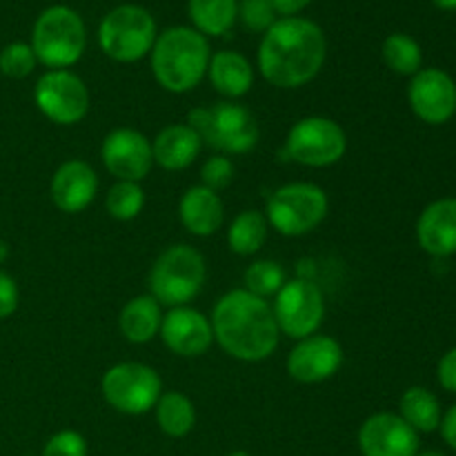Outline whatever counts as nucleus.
<instances>
[{
    "instance_id": "f257e3e1",
    "label": "nucleus",
    "mask_w": 456,
    "mask_h": 456,
    "mask_svg": "<svg viewBox=\"0 0 456 456\" xmlns=\"http://www.w3.org/2000/svg\"><path fill=\"white\" fill-rule=\"evenodd\" d=\"M328 43L316 22L292 16L276 20L258 45V69L263 78L281 89H298L323 69Z\"/></svg>"
},
{
    "instance_id": "f03ea898",
    "label": "nucleus",
    "mask_w": 456,
    "mask_h": 456,
    "mask_svg": "<svg viewBox=\"0 0 456 456\" xmlns=\"http://www.w3.org/2000/svg\"><path fill=\"white\" fill-rule=\"evenodd\" d=\"M212 330L218 346L232 359L258 363L274 354L281 330L272 305L248 289L223 294L212 312Z\"/></svg>"
},
{
    "instance_id": "7ed1b4c3",
    "label": "nucleus",
    "mask_w": 456,
    "mask_h": 456,
    "mask_svg": "<svg viewBox=\"0 0 456 456\" xmlns=\"http://www.w3.org/2000/svg\"><path fill=\"white\" fill-rule=\"evenodd\" d=\"M156 83L172 94L199 87L209 67V43L194 27H169L156 36L150 52Z\"/></svg>"
},
{
    "instance_id": "20e7f679",
    "label": "nucleus",
    "mask_w": 456,
    "mask_h": 456,
    "mask_svg": "<svg viewBox=\"0 0 456 456\" xmlns=\"http://www.w3.org/2000/svg\"><path fill=\"white\" fill-rule=\"evenodd\" d=\"M187 125L205 145L225 154H248L261 138L256 116L239 102L221 101L196 107L187 114Z\"/></svg>"
},
{
    "instance_id": "39448f33",
    "label": "nucleus",
    "mask_w": 456,
    "mask_h": 456,
    "mask_svg": "<svg viewBox=\"0 0 456 456\" xmlns=\"http://www.w3.org/2000/svg\"><path fill=\"white\" fill-rule=\"evenodd\" d=\"M87 29L78 12L65 4L47 7L34 22L31 49L36 61L49 69H69L83 58Z\"/></svg>"
},
{
    "instance_id": "423d86ee",
    "label": "nucleus",
    "mask_w": 456,
    "mask_h": 456,
    "mask_svg": "<svg viewBox=\"0 0 456 456\" xmlns=\"http://www.w3.org/2000/svg\"><path fill=\"white\" fill-rule=\"evenodd\" d=\"M208 265L199 249L172 245L154 261L150 270V292L160 305L181 307L203 289Z\"/></svg>"
},
{
    "instance_id": "0eeeda50",
    "label": "nucleus",
    "mask_w": 456,
    "mask_h": 456,
    "mask_svg": "<svg viewBox=\"0 0 456 456\" xmlns=\"http://www.w3.org/2000/svg\"><path fill=\"white\" fill-rule=\"evenodd\" d=\"M156 43V20L145 7L120 4L98 27L102 53L116 62H136L151 52Z\"/></svg>"
},
{
    "instance_id": "6e6552de",
    "label": "nucleus",
    "mask_w": 456,
    "mask_h": 456,
    "mask_svg": "<svg viewBox=\"0 0 456 456\" xmlns=\"http://www.w3.org/2000/svg\"><path fill=\"white\" fill-rule=\"evenodd\" d=\"M328 194L314 183H289L270 196L265 218L279 234L305 236L325 221Z\"/></svg>"
},
{
    "instance_id": "1a4fd4ad",
    "label": "nucleus",
    "mask_w": 456,
    "mask_h": 456,
    "mask_svg": "<svg viewBox=\"0 0 456 456\" xmlns=\"http://www.w3.org/2000/svg\"><path fill=\"white\" fill-rule=\"evenodd\" d=\"M163 381L159 372L145 363H116L102 377V396L120 414L138 417L159 403Z\"/></svg>"
},
{
    "instance_id": "9d476101",
    "label": "nucleus",
    "mask_w": 456,
    "mask_h": 456,
    "mask_svg": "<svg viewBox=\"0 0 456 456\" xmlns=\"http://www.w3.org/2000/svg\"><path fill=\"white\" fill-rule=\"evenodd\" d=\"M347 136L341 125L325 116H310L292 125L285 154L305 167H330L346 156Z\"/></svg>"
},
{
    "instance_id": "9b49d317",
    "label": "nucleus",
    "mask_w": 456,
    "mask_h": 456,
    "mask_svg": "<svg viewBox=\"0 0 456 456\" xmlns=\"http://www.w3.org/2000/svg\"><path fill=\"white\" fill-rule=\"evenodd\" d=\"M272 312H274L281 332L285 337L301 341V338L316 334V330L323 323V292L319 289V285L307 279L288 281L276 294Z\"/></svg>"
},
{
    "instance_id": "f8f14e48",
    "label": "nucleus",
    "mask_w": 456,
    "mask_h": 456,
    "mask_svg": "<svg viewBox=\"0 0 456 456\" xmlns=\"http://www.w3.org/2000/svg\"><path fill=\"white\" fill-rule=\"evenodd\" d=\"M36 107L56 125H76L87 116L89 92L80 76L69 69H49L34 87Z\"/></svg>"
},
{
    "instance_id": "ddd939ff",
    "label": "nucleus",
    "mask_w": 456,
    "mask_h": 456,
    "mask_svg": "<svg viewBox=\"0 0 456 456\" xmlns=\"http://www.w3.org/2000/svg\"><path fill=\"white\" fill-rule=\"evenodd\" d=\"M408 101L414 116L428 125H445L456 114V83L436 67L417 71L410 80Z\"/></svg>"
},
{
    "instance_id": "4468645a",
    "label": "nucleus",
    "mask_w": 456,
    "mask_h": 456,
    "mask_svg": "<svg viewBox=\"0 0 456 456\" xmlns=\"http://www.w3.org/2000/svg\"><path fill=\"white\" fill-rule=\"evenodd\" d=\"M101 156L107 172L118 181L141 183L154 165L150 138L129 127H120L107 134L101 147Z\"/></svg>"
},
{
    "instance_id": "2eb2a0df",
    "label": "nucleus",
    "mask_w": 456,
    "mask_h": 456,
    "mask_svg": "<svg viewBox=\"0 0 456 456\" xmlns=\"http://www.w3.org/2000/svg\"><path fill=\"white\" fill-rule=\"evenodd\" d=\"M419 445V432L399 414H372L359 430V448L363 456H417Z\"/></svg>"
},
{
    "instance_id": "dca6fc26",
    "label": "nucleus",
    "mask_w": 456,
    "mask_h": 456,
    "mask_svg": "<svg viewBox=\"0 0 456 456\" xmlns=\"http://www.w3.org/2000/svg\"><path fill=\"white\" fill-rule=\"evenodd\" d=\"M343 365V347L337 338L312 334L301 338L288 356V372L298 383H321L338 372Z\"/></svg>"
},
{
    "instance_id": "f3484780",
    "label": "nucleus",
    "mask_w": 456,
    "mask_h": 456,
    "mask_svg": "<svg viewBox=\"0 0 456 456\" xmlns=\"http://www.w3.org/2000/svg\"><path fill=\"white\" fill-rule=\"evenodd\" d=\"M160 337L167 350L174 354L194 359V356L205 354L214 341L212 321L203 312L194 310L190 305L172 307L163 316L160 323Z\"/></svg>"
},
{
    "instance_id": "a211bd4d",
    "label": "nucleus",
    "mask_w": 456,
    "mask_h": 456,
    "mask_svg": "<svg viewBox=\"0 0 456 456\" xmlns=\"http://www.w3.org/2000/svg\"><path fill=\"white\" fill-rule=\"evenodd\" d=\"M52 200L61 212L78 214L92 205L98 194V176L85 160H67L52 178Z\"/></svg>"
},
{
    "instance_id": "6ab92c4d",
    "label": "nucleus",
    "mask_w": 456,
    "mask_h": 456,
    "mask_svg": "<svg viewBox=\"0 0 456 456\" xmlns=\"http://www.w3.org/2000/svg\"><path fill=\"white\" fill-rule=\"evenodd\" d=\"M417 240L430 256L456 254V199H439L423 209L417 221Z\"/></svg>"
},
{
    "instance_id": "aec40b11",
    "label": "nucleus",
    "mask_w": 456,
    "mask_h": 456,
    "mask_svg": "<svg viewBox=\"0 0 456 456\" xmlns=\"http://www.w3.org/2000/svg\"><path fill=\"white\" fill-rule=\"evenodd\" d=\"M181 223L194 236H212L225 221V208L216 191L203 185L190 187L178 205Z\"/></svg>"
},
{
    "instance_id": "412c9836",
    "label": "nucleus",
    "mask_w": 456,
    "mask_h": 456,
    "mask_svg": "<svg viewBox=\"0 0 456 456\" xmlns=\"http://www.w3.org/2000/svg\"><path fill=\"white\" fill-rule=\"evenodd\" d=\"M200 150H203V141L190 125H169L160 129L156 141L151 142L154 163L167 172L190 167L199 159Z\"/></svg>"
},
{
    "instance_id": "4be33fe9",
    "label": "nucleus",
    "mask_w": 456,
    "mask_h": 456,
    "mask_svg": "<svg viewBox=\"0 0 456 456\" xmlns=\"http://www.w3.org/2000/svg\"><path fill=\"white\" fill-rule=\"evenodd\" d=\"M212 87L225 98H240L252 89L254 69L248 58L239 52H216L208 67Z\"/></svg>"
},
{
    "instance_id": "5701e85b",
    "label": "nucleus",
    "mask_w": 456,
    "mask_h": 456,
    "mask_svg": "<svg viewBox=\"0 0 456 456\" xmlns=\"http://www.w3.org/2000/svg\"><path fill=\"white\" fill-rule=\"evenodd\" d=\"M160 323H163V312H160V303L156 301L151 294L145 297H134L132 301L125 303L118 316V328L123 337L134 346H142L150 343L156 334L160 332Z\"/></svg>"
},
{
    "instance_id": "b1692460",
    "label": "nucleus",
    "mask_w": 456,
    "mask_h": 456,
    "mask_svg": "<svg viewBox=\"0 0 456 456\" xmlns=\"http://www.w3.org/2000/svg\"><path fill=\"white\" fill-rule=\"evenodd\" d=\"M399 417L403 419L412 430L428 435V432L439 430L444 412H441L439 399H436L428 387L414 386L410 387V390H405L403 396H401Z\"/></svg>"
},
{
    "instance_id": "393cba45",
    "label": "nucleus",
    "mask_w": 456,
    "mask_h": 456,
    "mask_svg": "<svg viewBox=\"0 0 456 456\" xmlns=\"http://www.w3.org/2000/svg\"><path fill=\"white\" fill-rule=\"evenodd\" d=\"M187 13L199 34L223 36L239 18V0H190Z\"/></svg>"
},
{
    "instance_id": "a878e982",
    "label": "nucleus",
    "mask_w": 456,
    "mask_h": 456,
    "mask_svg": "<svg viewBox=\"0 0 456 456\" xmlns=\"http://www.w3.org/2000/svg\"><path fill=\"white\" fill-rule=\"evenodd\" d=\"M156 408V423L172 439H183L196 426V410L190 396L183 392H165L160 395Z\"/></svg>"
},
{
    "instance_id": "bb28decb",
    "label": "nucleus",
    "mask_w": 456,
    "mask_h": 456,
    "mask_svg": "<svg viewBox=\"0 0 456 456\" xmlns=\"http://www.w3.org/2000/svg\"><path fill=\"white\" fill-rule=\"evenodd\" d=\"M267 239V218L258 209H248L240 212L232 221L230 232H227V243L232 252L239 256H252L263 248Z\"/></svg>"
},
{
    "instance_id": "cd10ccee",
    "label": "nucleus",
    "mask_w": 456,
    "mask_h": 456,
    "mask_svg": "<svg viewBox=\"0 0 456 456\" xmlns=\"http://www.w3.org/2000/svg\"><path fill=\"white\" fill-rule=\"evenodd\" d=\"M383 62L399 76H414L421 71L423 52L421 45L408 34H392L383 40Z\"/></svg>"
},
{
    "instance_id": "c85d7f7f",
    "label": "nucleus",
    "mask_w": 456,
    "mask_h": 456,
    "mask_svg": "<svg viewBox=\"0 0 456 456\" xmlns=\"http://www.w3.org/2000/svg\"><path fill=\"white\" fill-rule=\"evenodd\" d=\"M142 205H145V191L138 183L118 181L107 191L105 208L116 221H132L142 212Z\"/></svg>"
},
{
    "instance_id": "c756f323",
    "label": "nucleus",
    "mask_w": 456,
    "mask_h": 456,
    "mask_svg": "<svg viewBox=\"0 0 456 456\" xmlns=\"http://www.w3.org/2000/svg\"><path fill=\"white\" fill-rule=\"evenodd\" d=\"M285 283V270L276 261H256L245 270V289L254 297H276Z\"/></svg>"
},
{
    "instance_id": "7c9ffc66",
    "label": "nucleus",
    "mask_w": 456,
    "mask_h": 456,
    "mask_svg": "<svg viewBox=\"0 0 456 456\" xmlns=\"http://www.w3.org/2000/svg\"><path fill=\"white\" fill-rule=\"evenodd\" d=\"M36 53L31 45L20 43H9L7 47L0 52V71L9 78H27L31 71L36 69Z\"/></svg>"
},
{
    "instance_id": "2f4dec72",
    "label": "nucleus",
    "mask_w": 456,
    "mask_h": 456,
    "mask_svg": "<svg viewBox=\"0 0 456 456\" xmlns=\"http://www.w3.org/2000/svg\"><path fill=\"white\" fill-rule=\"evenodd\" d=\"M276 9L272 0H239V18L249 31L265 34L276 22Z\"/></svg>"
},
{
    "instance_id": "473e14b6",
    "label": "nucleus",
    "mask_w": 456,
    "mask_h": 456,
    "mask_svg": "<svg viewBox=\"0 0 456 456\" xmlns=\"http://www.w3.org/2000/svg\"><path fill=\"white\" fill-rule=\"evenodd\" d=\"M236 176V167L227 156H212L203 163L200 167V181H203V187L212 191H221L227 190L232 185Z\"/></svg>"
},
{
    "instance_id": "72a5a7b5",
    "label": "nucleus",
    "mask_w": 456,
    "mask_h": 456,
    "mask_svg": "<svg viewBox=\"0 0 456 456\" xmlns=\"http://www.w3.org/2000/svg\"><path fill=\"white\" fill-rule=\"evenodd\" d=\"M40 456H87V441L76 430H61L45 444Z\"/></svg>"
},
{
    "instance_id": "f704fd0d",
    "label": "nucleus",
    "mask_w": 456,
    "mask_h": 456,
    "mask_svg": "<svg viewBox=\"0 0 456 456\" xmlns=\"http://www.w3.org/2000/svg\"><path fill=\"white\" fill-rule=\"evenodd\" d=\"M18 301H20V292L13 276L0 272V321L9 319L18 310Z\"/></svg>"
},
{
    "instance_id": "c9c22d12",
    "label": "nucleus",
    "mask_w": 456,
    "mask_h": 456,
    "mask_svg": "<svg viewBox=\"0 0 456 456\" xmlns=\"http://www.w3.org/2000/svg\"><path fill=\"white\" fill-rule=\"evenodd\" d=\"M436 379H439L441 387L456 395V347L445 352L439 361V368H436Z\"/></svg>"
},
{
    "instance_id": "e433bc0d",
    "label": "nucleus",
    "mask_w": 456,
    "mask_h": 456,
    "mask_svg": "<svg viewBox=\"0 0 456 456\" xmlns=\"http://www.w3.org/2000/svg\"><path fill=\"white\" fill-rule=\"evenodd\" d=\"M439 430H441V436H444L445 444H448L450 448L456 452V405H452V408L444 414Z\"/></svg>"
},
{
    "instance_id": "4c0bfd02",
    "label": "nucleus",
    "mask_w": 456,
    "mask_h": 456,
    "mask_svg": "<svg viewBox=\"0 0 456 456\" xmlns=\"http://www.w3.org/2000/svg\"><path fill=\"white\" fill-rule=\"evenodd\" d=\"M272 3H274L276 13H281V16L285 18H292L297 16L298 12H303L312 0H272Z\"/></svg>"
},
{
    "instance_id": "58836bf2",
    "label": "nucleus",
    "mask_w": 456,
    "mask_h": 456,
    "mask_svg": "<svg viewBox=\"0 0 456 456\" xmlns=\"http://www.w3.org/2000/svg\"><path fill=\"white\" fill-rule=\"evenodd\" d=\"M439 9H445V12H456V0H432Z\"/></svg>"
},
{
    "instance_id": "ea45409f",
    "label": "nucleus",
    "mask_w": 456,
    "mask_h": 456,
    "mask_svg": "<svg viewBox=\"0 0 456 456\" xmlns=\"http://www.w3.org/2000/svg\"><path fill=\"white\" fill-rule=\"evenodd\" d=\"M7 258H9V245H7V240L0 239V265H3Z\"/></svg>"
},
{
    "instance_id": "a19ab883",
    "label": "nucleus",
    "mask_w": 456,
    "mask_h": 456,
    "mask_svg": "<svg viewBox=\"0 0 456 456\" xmlns=\"http://www.w3.org/2000/svg\"><path fill=\"white\" fill-rule=\"evenodd\" d=\"M417 456H444V454H439V452H419Z\"/></svg>"
},
{
    "instance_id": "79ce46f5",
    "label": "nucleus",
    "mask_w": 456,
    "mask_h": 456,
    "mask_svg": "<svg viewBox=\"0 0 456 456\" xmlns=\"http://www.w3.org/2000/svg\"><path fill=\"white\" fill-rule=\"evenodd\" d=\"M227 456H252V454H248V452H232V454H227Z\"/></svg>"
},
{
    "instance_id": "37998d69",
    "label": "nucleus",
    "mask_w": 456,
    "mask_h": 456,
    "mask_svg": "<svg viewBox=\"0 0 456 456\" xmlns=\"http://www.w3.org/2000/svg\"><path fill=\"white\" fill-rule=\"evenodd\" d=\"M25 456H29V454H25Z\"/></svg>"
}]
</instances>
